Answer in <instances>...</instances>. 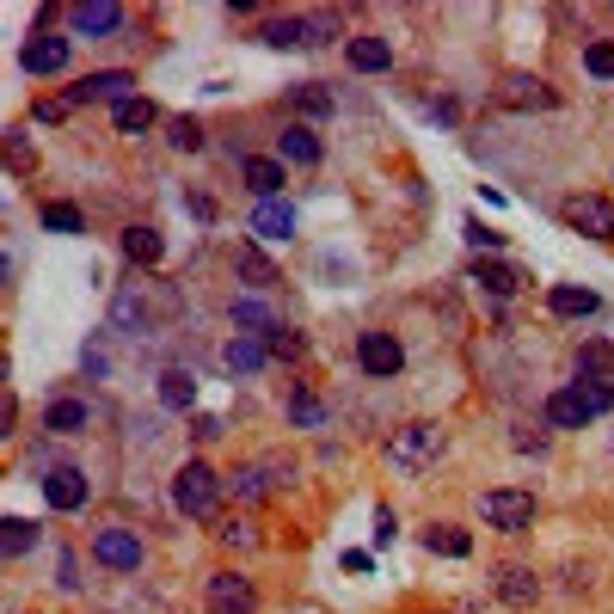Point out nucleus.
Listing matches in <instances>:
<instances>
[{
  "mask_svg": "<svg viewBox=\"0 0 614 614\" xmlns=\"http://www.w3.org/2000/svg\"><path fill=\"white\" fill-rule=\"evenodd\" d=\"M608 412H614V388H602V381H572V388L548 393V424L553 430H584Z\"/></svg>",
  "mask_w": 614,
  "mask_h": 614,
  "instance_id": "f257e3e1",
  "label": "nucleus"
},
{
  "mask_svg": "<svg viewBox=\"0 0 614 614\" xmlns=\"http://www.w3.org/2000/svg\"><path fill=\"white\" fill-rule=\"evenodd\" d=\"M449 449V437H442V424H430V418H418V424H400L388 437V468L393 473H424L437 454Z\"/></svg>",
  "mask_w": 614,
  "mask_h": 614,
  "instance_id": "f03ea898",
  "label": "nucleus"
},
{
  "mask_svg": "<svg viewBox=\"0 0 614 614\" xmlns=\"http://www.w3.org/2000/svg\"><path fill=\"white\" fill-rule=\"evenodd\" d=\"M215 504H222V480H215L209 461H185V468L173 473V510L191 522H209Z\"/></svg>",
  "mask_w": 614,
  "mask_h": 614,
  "instance_id": "7ed1b4c3",
  "label": "nucleus"
},
{
  "mask_svg": "<svg viewBox=\"0 0 614 614\" xmlns=\"http://www.w3.org/2000/svg\"><path fill=\"white\" fill-rule=\"evenodd\" d=\"M480 516H485V529H498V534H522V529H534V492H522V485L480 492Z\"/></svg>",
  "mask_w": 614,
  "mask_h": 614,
  "instance_id": "20e7f679",
  "label": "nucleus"
},
{
  "mask_svg": "<svg viewBox=\"0 0 614 614\" xmlns=\"http://www.w3.org/2000/svg\"><path fill=\"white\" fill-rule=\"evenodd\" d=\"M93 99H105L111 111H117V105H130V99H135V74H130V68H105V74H86V81H74V86H68V99H62V105L74 111V105H93Z\"/></svg>",
  "mask_w": 614,
  "mask_h": 614,
  "instance_id": "39448f33",
  "label": "nucleus"
},
{
  "mask_svg": "<svg viewBox=\"0 0 614 614\" xmlns=\"http://www.w3.org/2000/svg\"><path fill=\"white\" fill-rule=\"evenodd\" d=\"M565 227H577V234H590V241H614V203L596 197V191H577V197L560 203Z\"/></svg>",
  "mask_w": 614,
  "mask_h": 614,
  "instance_id": "423d86ee",
  "label": "nucleus"
},
{
  "mask_svg": "<svg viewBox=\"0 0 614 614\" xmlns=\"http://www.w3.org/2000/svg\"><path fill=\"white\" fill-rule=\"evenodd\" d=\"M203 602H209V614H253L258 590H253V577H241V572H209Z\"/></svg>",
  "mask_w": 614,
  "mask_h": 614,
  "instance_id": "0eeeda50",
  "label": "nucleus"
},
{
  "mask_svg": "<svg viewBox=\"0 0 614 614\" xmlns=\"http://www.w3.org/2000/svg\"><path fill=\"white\" fill-rule=\"evenodd\" d=\"M357 362H362V375H375V381H393V375L406 369V350H400L393 332H362L357 338Z\"/></svg>",
  "mask_w": 614,
  "mask_h": 614,
  "instance_id": "6e6552de",
  "label": "nucleus"
},
{
  "mask_svg": "<svg viewBox=\"0 0 614 614\" xmlns=\"http://www.w3.org/2000/svg\"><path fill=\"white\" fill-rule=\"evenodd\" d=\"M68 31L74 38H111V31H123V7L117 0H74L68 7Z\"/></svg>",
  "mask_w": 614,
  "mask_h": 614,
  "instance_id": "1a4fd4ad",
  "label": "nucleus"
},
{
  "mask_svg": "<svg viewBox=\"0 0 614 614\" xmlns=\"http://www.w3.org/2000/svg\"><path fill=\"white\" fill-rule=\"evenodd\" d=\"M93 560L111 572H142V534L130 529H99L93 534Z\"/></svg>",
  "mask_w": 614,
  "mask_h": 614,
  "instance_id": "9d476101",
  "label": "nucleus"
},
{
  "mask_svg": "<svg viewBox=\"0 0 614 614\" xmlns=\"http://www.w3.org/2000/svg\"><path fill=\"white\" fill-rule=\"evenodd\" d=\"M498 99H504L510 111H553V105H560V93H553V86L541 81V74H510Z\"/></svg>",
  "mask_w": 614,
  "mask_h": 614,
  "instance_id": "9b49d317",
  "label": "nucleus"
},
{
  "mask_svg": "<svg viewBox=\"0 0 614 614\" xmlns=\"http://www.w3.org/2000/svg\"><path fill=\"white\" fill-rule=\"evenodd\" d=\"M43 504L50 510H81L86 504V473L81 468H50L43 473Z\"/></svg>",
  "mask_w": 614,
  "mask_h": 614,
  "instance_id": "f8f14e48",
  "label": "nucleus"
},
{
  "mask_svg": "<svg viewBox=\"0 0 614 614\" xmlns=\"http://www.w3.org/2000/svg\"><path fill=\"white\" fill-rule=\"evenodd\" d=\"M345 62L357 68V74H388V68H393V43L375 38V31H362V38L345 43Z\"/></svg>",
  "mask_w": 614,
  "mask_h": 614,
  "instance_id": "ddd939ff",
  "label": "nucleus"
},
{
  "mask_svg": "<svg viewBox=\"0 0 614 614\" xmlns=\"http://www.w3.org/2000/svg\"><path fill=\"white\" fill-rule=\"evenodd\" d=\"M320 135H314V123H289V130L277 135V161H289V166H320Z\"/></svg>",
  "mask_w": 614,
  "mask_h": 614,
  "instance_id": "4468645a",
  "label": "nucleus"
},
{
  "mask_svg": "<svg viewBox=\"0 0 614 614\" xmlns=\"http://www.w3.org/2000/svg\"><path fill=\"white\" fill-rule=\"evenodd\" d=\"M241 173H246V191H253L258 203H277V191L289 185L283 161H258V154H246V161H241Z\"/></svg>",
  "mask_w": 614,
  "mask_h": 614,
  "instance_id": "2eb2a0df",
  "label": "nucleus"
},
{
  "mask_svg": "<svg viewBox=\"0 0 614 614\" xmlns=\"http://www.w3.org/2000/svg\"><path fill=\"white\" fill-rule=\"evenodd\" d=\"M270 473H277V461H246V468L227 473V492L246 498V504H265V498H270Z\"/></svg>",
  "mask_w": 614,
  "mask_h": 614,
  "instance_id": "dca6fc26",
  "label": "nucleus"
},
{
  "mask_svg": "<svg viewBox=\"0 0 614 614\" xmlns=\"http://www.w3.org/2000/svg\"><path fill=\"white\" fill-rule=\"evenodd\" d=\"M577 381H602V388H614V345L608 338H584V345H577Z\"/></svg>",
  "mask_w": 614,
  "mask_h": 614,
  "instance_id": "f3484780",
  "label": "nucleus"
},
{
  "mask_svg": "<svg viewBox=\"0 0 614 614\" xmlns=\"http://www.w3.org/2000/svg\"><path fill=\"white\" fill-rule=\"evenodd\" d=\"M222 362H227L234 375H258V369L270 362V350H265V338H253V332H234V338L222 345Z\"/></svg>",
  "mask_w": 614,
  "mask_h": 614,
  "instance_id": "a211bd4d",
  "label": "nucleus"
},
{
  "mask_svg": "<svg viewBox=\"0 0 614 614\" xmlns=\"http://www.w3.org/2000/svg\"><path fill=\"white\" fill-rule=\"evenodd\" d=\"M161 253H166L161 227H147V222L123 227V258H130V265H161Z\"/></svg>",
  "mask_w": 614,
  "mask_h": 614,
  "instance_id": "6ab92c4d",
  "label": "nucleus"
},
{
  "mask_svg": "<svg viewBox=\"0 0 614 614\" xmlns=\"http://www.w3.org/2000/svg\"><path fill=\"white\" fill-rule=\"evenodd\" d=\"M548 307L553 314H560V320H590V314H596V289H572V283H553L548 289Z\"/></svg>",
  "mask_w": 614,
  "mask_h": 614,
  "instance_id": "aec40b11",
  "label": "nucleus"
},
{
  "mask_svg": "<svg viewBox=\"0 0 614 614\" xmlns=\"http://www.w3.org/2000/svg\"><path fill=\"white\" fill-rule=\"evenodd\" d=\"M498 596H504L510 608H534V596H541V577H534L529 565H504V572H498Z\"/></svg>",
  "mask_w": 614,
  "mask_h": 614,
  "instance_id": "412c9836",
  "label": "nucleus"
},
{
  "mask_svg": "<svg viewBox=\"0 0 614 614\" xmlns=\"http://www.w3.org/2000/svg\"><path fill=\"white\" fill-rule=\"evenodd\" d=\"M19 62H25L31 74H62L68 68V38H31Z\"/></svg>",
  "mask_w": 614,
  "mask_h": 614,
  "instance_id": "4be33fe9",
  "label": "nucleus"
},
{
  "mask_svg": "<svg viewBox=\"0 0 614 614\" xmlns=\"http://www.w3.org/2000/svg\"><path fill=\"white\" fill-rule=\"evenodd\" d=\"M227 314H234V326H241V332H253V338L277 332V320H270V307L258 301V295H234V307H227Z\"/></svg>",
  "mask_w": 614,
  "mask_h": 614,
  "instance_id": "5701e85b",
  "label": "nucleus"
},
{
  "mask_svg": "<svg viewBox=\"0 0 614 614\" xmlns=\"http://www.w3.org/2000/svg\"><path fill=\"white\" fill-rule=\"evenodd\" d=\"M253 234H258V241H289V234H295V209H289V203H258V209H253Z\"/></svg>",
  "mask_w": 614,
  "mask_h": 614,
  "instance_id": "b1692460",
  "label": "nucleus"
},
{
  "mask_svg": "<svg viewBox=\"0 0 614 614\" xmlns=\"http://www.w3.org/2000/svg\"><path fill=\"white\" fill-rule=\"evenodd\" d=\"M142 326H147L142 289H117V295H111V332H142Z\"/></svg>",
  "mask_w": 614,
  "mask_h": 614,
  "instance_id": "393cba45",
  "label": "nucleus"
},
{
  "mask_svg": "<svg viewBox=\"0 0 614 614\" xmlns=\"http://www.w3.org/2000/svg\"><path fill=\"white\" fill-rule=\"evenodd\" d=\"M424 548L442 553V560H468V553H473V534H468V529H454V522H430Z\"/></svg>",
  "mask_w": 614,
  "mask_h": 614,
  "instance_id": "a878e982",
  "label": "nucleus"
},
{
  "mask_svg": "<svg viewBox=\"0 0 614 614\" xmlns=\"http://www.w3.org/2000/svg\"><path fill=\"white\" fill-rule=\"evenodd\" d=\"M111 123H117V135H147L154 123H161V111H154V99H142V93H135L130 105H117V111H111Z\"/></svg>",
  "mask_w": 614,
  "mask_h": 614,
  "instance_id": "bb28decb",
  "label": "nucleus"
},
{
  "mask_svg": "<svg viewBox=\"0 0 614 614\" xmlns=\"http://www.w3.org/2000/svg\"><path fill=\"white\" fill-rule=\"evenodd\" d=\"M86 424H93V412H86L81 400H55L50 412H43V430H55V437H81Z\"/></svg>",
  "mask_w": 614,
  "mask_h": 614,
  "instance_id": "cd10ccee",
  "label": "nucleus"
},
{
  "mask_svg": "<svg viewBox=\"0 0 614 614\" xmlns=\"http://www.w3.org/2000/svg\"><path fill=\"white\" fill-rule=\"evenodd\" d=\"M161 406L166 412H191V406H197V381H191L185 369H166L161 375Z\"/></svg>",
  "mask_w": 614,
  "mask_h": 614,
  "instance_id": "c85d7f7f",
  "label": "nucleus"
},
{
  "mask_svg": "<svg viewBox=\"0 0 614 614\" xmlns=\"http://www.w3.org/2000/svg\"><path fill=\"white\" fill-rule=\"evenodd\" d=\"M234 270H241V277L253 283V289H277V265H270V258L258 253V246H241V253H234Z\"/></svg>",
  "mask_w": 614,
  "mask_h": 614,
  "instance_id": "c756f323",
  "label": "nucleus"
},
{
  "mask_svg": "<svg viewBox=\"0 0 614 614\" xmlns=\"http://www.w3.org/2000/svg\"><path fill=\"white\" fill-rule=\"evenodd\" d=\"M289 424H301V430H320L326 424V406H320V393H314V388H295L289 393Z\"/></svg>",
  "mask_w": 614,
  "mask_h": 614,
  "instance_id": "7c9ffc66",
  "label": "nucleus"
},
{
  "mask_svg": "<svg viewBox=\"0 0 614 614\" xmlns=\"http://www.w3.org/2000/svg\"><path fill=\"white\" fill-rule=\"evenodd\" d=\"M258 38H265L270 50H301V43H307V19H270Z\"/></svg>",
  "mask_w": 614,
  "mask_h": 614,
  "instance_id": "2f4dec72",
  "label": "nucleus"
},
{
  "mask_svg": "<svg viewBox=\"0 0 614 614\" xmlns=\"http://www.w3.org/2000/svg\"><path fill=\"white\" fill-rule=\"evenodd\" d=\"M215 541H222L227 553H253V548H258V529H253L246 516H227L222 529H215Z\"/></svg>",
  "mask_w": 614,
  "mask_h": 614,
  "instance_id": "473e14b6",
  "label": "nucleus"
},
{
  "mask_svg": "<svg viewBox=\"0 0 614 614\" xmlns=\"http://www.w3.org/2000/svg\"><path fill=\"white\" fill-rule=\"evenodd\" d=\"M473 283H480V289H492L498 295V301H504V295H516V270H510V265H473Z\"/></svg>",
  "mask_w": 614,
  "mask_h": 614,
  "instance_id": "72a5a7b5",
  "label": "nucleus"
},
{
  "mask_svg": "<svg viewBox=\"0 0 614 614\" xmlns=\"http://www.w3.org/2000/svg\"><path fill=\"white\" fill-rule=\"evenodd\" d=\"M166 142H173L178 154H197V147H203V123L197 117H173V123H166Z\"/></svg>",
  "mask_w": 614,
  "mask_h": 614,
  "instance_id": "f704fd0d",
  "label": "nucleus"
},
{
  "mask_svg": "<svg viewBox=\"0 0 614 614\" xmlns=\"http://www.w3.org/2000/svg\"><path fill=\"white\" fill-rule=\"evenodd\" d=\"M43 227H55V234H81V209L74 203H43Z\"/></svg>",
  "mask_w": 614,
  "mask_h": 614,
  "instance_id": "c9c22d12",
  "label": "nucleus"
},
{
  "mask_svg": "<svg viewBox=\"0 0 614 614\" xmlns=\"http://www.w3.org/2000/svg\"><path fill=\"white\" fill-rule=\"evenodd\" d=\"M265 350H270V357H283V362H289V357H301V350H307V338L295 332V326H277V332L265 338Z\"/></svg>",
  "mask_w": 614,
  "mask_h": 614,
  "instance_id": "e433bc0d",
  "label": "nucleus"
},
{
  "mask_svg": "<svg viewBox=\"0 0 614 614\" xmlns=\"http://www.w3.org/2000/svg\"><path fill=\"white\" fill-rule=\"evenodd\" d=\"M295 99H301V111L307 117H326V111H332V93H326L320 81H307V86H295Z\"/></svg>",
  "mask_w": 614,
  "mask_h": 614,
  "instance_id": "4c0bfd02",
  "label": "nucleus"
},
{
  "mask_svg": "<svg viewBox=\"0 0 614 614\" xmlns=\"http://www.w3.org/2000/svg\"><path fill=\"white\" fill-rule=\"evenodd\" d=\"M31 541H38V529L19 516H7V560H19V553H31Z\"/></svg>",
  "mask_w": 614,
  "mask_h": 614,
  "instance_id": "58836bf2",
  "label": "nucleus"
},
{
  "mask_svg": "<svg viewBox=\"0 0 614 614\" xmlns=\"http://www.w3.org/2000/svg\"><path fill=\"white\" fill-rule=\"evenodd\" d=\"M584 68L596 74V81H614V43H590V50H584Z\"/></svg>",
  "mask_w": 614,
  "mask_h": 614,
  "instance_id": "ea45409f",
  "label": "nucleus"
},
{
  "mask_svg": "<svg viewBox=\"0 0 614 614\" xmlns=\"http://www.w3.org/2000/svg\"><path fill=\"white\" fill-rule=\"evenodd\" d=\"M393 534H400V516L381 504V510H375V548H393Z\"/></svg>",
  "mask_w": 614,
  "mask_h": 614,
  "instance_id": "a19ab883",
  "label": "nucleus"
},
{
  "mask_svg": "<svg viewBox=\"0 0 614 614\" xmlns=\"http://www.w3.org/2000/svg\"><path fill=\"white\" fill-rule=\"evenodd\" d=\"M332 31H338V19H332V13H314V19H307V43H326Z\"/></svg>",
  "mask_w": 614,
  "mask_h": 614,
  "instance_id": "79ce46f5",
  "label": "nucleus"
},
{
  "mask_svg": "<svg viewBox=\"0 0 614 614\" xmlns=\"http://www.w3.org/2000/svg\"><path fill=\"white\" fill-rule=\"evenodd\" d=\"M185 209L197 215V222H215V203L203 197V191H185Z\"/></svg>",
  "mask_w": 614,
  "mask_h": 614,
  "instance_id": "37998d69",
  "label": "nucleus"
},
{
  "mask_svg": "<svg viewBox=\"0 0 614 614\" xmlns=\"http://www.w3.org/2000/svg\"><path fill=\"white\" fill-rule=\"evenodd\" d=\"M468 246H485V253H498V234H485L480 222H468Z\"/></svg>",
  "mask_w": 614,
  "mask_h": 614,
  "instance_id": "c03bdc74",
  "label": "nucleus"
},
{
  "mask_svg": "<svg viewBox=\"0 0 614 614\" xmlns=\"http://www.w3.org/2000/svg\"><path fill=\"white\" fill-rule=\"evenodd\" d=\"M222 430H227V424H222V418H209V412H203V418H197V442H215V437H222Z\"/></svg>",
  "mask_w": 614,
  "mask_h": 614,
  "instance_id": "a18cd8bd",
  "label": "nucleus"
},
{
  "mask_svg": "<svg viewBox=\"0 0 614 614\" xmlns=\"http://www.w3.org/2000/svg\"><path fill=\"white\" fill-rule=\"evenodd\" d=\"M516 449H522V454H529V449L541 454V449H548V437H541V430H534V437H529V430H516Z\"/></svg>",
  "mask_w": 614,
  "mask_h": 614,
  "instance_id": "49530a36",
  "label": "nucleus"
},
{
  "mask_svg": "<svg viewBox=\"0 0 614 614\" xmlns=\"http://www.w3.org/2000/svg\"><path fill=\"white\" fill-rule=\"evenodd\" d=\"M7 154H13V166H19V173L31 166V147H25V135H13V147H7Z\"/></svg>",
  "mask_w": 614,
  "mask_h": 614,
  "instance_id": "de8ad7c7",
  "label": "nucleus"
},
{
  "mask_svg": "<svg viewBox=\"0 0 614 614\" xmlns=\"http://www.w3.org/2000/svg\"><path fill=\"white\" fill-rule=\"evenodd\" d=\"M62 111L68 105H31V117H38V123H62Z\"/></svg>",
  "mask_w": 614,
  "mask_h": 614,
  "instance_id": "09e8293b",
  "label": "nucleus"
}]
</instances>
